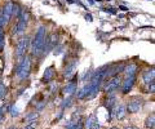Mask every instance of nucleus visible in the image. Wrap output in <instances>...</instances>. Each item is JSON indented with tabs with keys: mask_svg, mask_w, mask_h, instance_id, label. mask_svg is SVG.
Here are the masks:
<instances>
[{
	"mask_svg": "<svg viewBox=\"0 0 155 129\" xmlns=\"http://www.w3.org/2000/svg\"><path fill=\"white\" fill-rule=\"evenodd\" d=\"M44 43H45V27L40 26L38 28L35 37L32 41V54H40L44 50Z\"/></svg>",
	"mask_w": 155,
	"mask_h": 129,
	"instance_id": "f257e3e1",
	"label": "nucleus"
},
{
	"mask_svg": "<svg viewBox=\"0 0 155 129\" xmlns=\"http://www.w3.org/2000/svg\"><path fill=\"white\" fill-rule=\"evenodd\" d=\"M17 76L21 80H25L28 78L30 75V71H31V60L30 57H25L21 62H19L18 67H17Z\"/></svg>",
	"mask_w": 155,
	"mask_h": 129,
	"instance_id": "f03ea898",
	"label": "nucleus"
},
{
	"mask_svg": "<svg viewBox=\"0 0 155 129\" xmlns=\"http://www.w3.org/2000/svg\"><path fill=\"white\" fill-rule=\"evenodd\" d=\"M28 43H30V39H28V37H22L21 40H18L17 48H16V57L17 58H21V57L25 56L27 47H28Z\"/></svg>",
	"mask_w": 155,
	"mask_h": 129,
	"instance_id": "7ed1b4c3",
	"label": "nucleus"
},
{
	"mask_svg": "<svg viewBox=\"0 0 155 129\" xmlns=\"http://www.w3.org/2000/svg\"><path fill=\"white\" fill-rule=\"evenodd\" d=\"M120 84H122V79L119 78V76H114V78L110 79L109 84L105 87V92L107 93H115V90H118Z\"/></svg>",
	"mask_w": 155,
	"mask_h": 129,
	"instance_id": "20e7f679",
	"label": "nucleus"
},
{
	"mask_svg": "<svg viewBox=\"0 0 155 129\" xmlns=\"http://www.w3.org/2000/svg\"><path fill=\"white\" fill-rule=\"evenodd\" d=\"M142 105H143V101H142V99H141V98H138V97H136V98L132 99V101H129L128 106H125V107H127V110H128L129 112L136 114V112H138L140 110H141Z\"/></svg>",
	"mask_w": 155,
	"mask_h": 129,
	"instance_id": "39448f33",
	"label": "nucleus"
},
{
	"mask_svg": "<svg viewBox=\"0 0 155 129\" xmlns=\"http://www.w3.org/2000/svg\"><path fill=\"white\" fill-rule=\"evenodd\" d=\"M13 7H14L13 2H8L5 4V7H4V9H3V21H4V23H7L9 20H11V17L13 16Z\"/></svg>",
	"mask_w": 155,
	"mask_h": 129,
	"instance_id": "423d86ee",
	"label": "nucleus"
},
{
	"mask_svg": "<svg viewBox=\"0 0 155 129\" xmlns=\"http://www.w3.org/2000/svg\"><path fill=\"white\" fill-rule=\"evenodd\" d=\"M111 114H114V116L118 119V120H122V119L125 116V114H127V107H125V105H119V106H116L113 110Z\"/></svg>",
	"mask_w": 155,
	"mask_h": 129,
	"instance_id": "0eeeda50",
	"label": "nucleus"
},
{
	"mask_svg": "<svg viewBox=\"0 0 155 129\" xmlns=\"http://www.w3.org/2000/svg\"><path fill=\"white\" fill-rule=\"evenodd\" d=\"M134 82H136V76H128V78H125V80L123 82V93L127 94L132 87L134 85Z\"/></svg>",
	"mask_w": 155,
	"mask_h": 129,
	"instance_id": "6e6552de",
	"label": "nucleus"
},
{
	"mask_svg": "<svg viewBox=\"0 0 155 129\" xmlns=\"http://www.w3.org/2000/svg\"><path fill=\"white\" fill-rule=\"evenodd\" d=\"M89 94H91V84L88 83V84H85L84 87L76 93V97L79 99H84V98H88Z\"/></svg>",
	"mask_w": 155,
	"mask_h": 129,
	"instance_id": "1a4fd4ad",
	"label": "nucleus"
},
{
	"mask_svg": "<svg viewBox=\"0 0 155 129\" xmlns=\"http://www.w3.org/2000/svg\"><path fill=\"white\" fill-rule=\"evenodd\" d=\"M56 75V71H54V67L51 66V67L45 69V73H44V76H43V83H49L51 80L54 78Z\"/></svg>",
	"mask_w": 155,
	"mask_h": 129,
	"instance_id": "9d476101",
	"label": "nucleus"
},
{
	"mask_svg": "<svg viewBox=\"0 0 155 129\" xmlns=\"http://www.w3.org/2000/svg\"><path fill=\"white\" fill-rule=\"evenodd\" d=\"M123 71H124L125 78H128V76H134L136 73H137V65L136 63H129L123 69Z\"/></svg>",
	"mask_w": 155,
	"mask_h": 129,
	"instance_id": "9b49d317",
	"label": "nucleus"
},
{
	"mask_svg": "<svg viewBox=\"0 0 155 129\" xmlns=\"http://www.w3.org/2000/svg\"><path fill=\"white\" fill-rule=\"evenodd\" d=\"M142 78H143V82L146 83V84L153 83L154 79H155V71H154V69H150V70H147V71H145Z\"/></svg>",
	"mask_w": 155,
	"mask_h": 129,
	"instance_id": "f8f14e48",
	"label": "nucleus"
},
{
	"mask_svg": "<svg viewBox=\"0 0 155 129\" xmlns=\"http://www.w3.org/2000/svg\"><path fill=\"white\" fill-rule=\"evenodd\" d=\"M38 118H39L38 112H30V114H27V116L25 118V121H26L27 125H32V124L36 123Z\"/></svg>",
	"mask_w": 155,
	"mask_h": 129,
	"instance_id": "ddd939ff",
	"label": "nucleus"
},
{
	"mask_svg": "<svg viewBox=\"0 0 155 129\" xmlns=\"http://www.w3.org/2000/svg\"><path fill=\"white\" fill-rule=\"evenodd\" d=\"M26 26H27V22H23V21H18L17 26L14 27V34L18 35V34H23L26 30Z\"/></svg>",
	"mask_w": 155,
	"mask_h": 129,
	"instance_id": "4468645a",
	"label": "nucleus"
},
{
	"mask_svg": "<svg viewBox=\"0 0 155 129\" xmlns=\"http://www.w3.org/2000/svg\"><path fill=\"white\" fill-rule=\"evenodd\" d=\"M75 69H76V62L67 66V67L65 69V76L66 78H71V76L75 74Z\"/></svg>",
	"mask_w": 155,
	"mask_h": 129,
	"instance_id": "2eb2a0df",
	"label": "nucleus"
},
{
	"mask_svg": "<svg viewBox=\"0 0 155 129\" xmlns=\"http://www.w3.org/2000/svg\"><path fill=\"white\" fill-rule=\"evenodd\" d=\"M76 92V84L75 83H70V84H67L65 89H64V93L67 94V95H71V94H74Z\"/></svg>",
	"mask_w": 155,
	"mask_h": 129,
	"instance_id": "dca6fc26",
	"label": "nucleus"
},
{
	"mask_svg": "<svg viewBox=\"0 0 155 129\" xmlns=\"http://www.w3.org/2000/svg\"><path fill=\"white\" fill-rule=\"evenodd\" d=\"M96 121H97V120H96V116H94V115H91V116L85 120V123H84V128H85V129H91L92 127H93V124H94Z\"/></svg>",
	"mask_w": 155,
	"mask_h": 129,
	"instance_id": "f3484780",
	"label": "nucleus"
},
{
	"mask_svg": "<svg viewBox=\"0 0 155 129\" xmlns=\"http://www.w3.org/2000/svg\"><path fill=\"white\" fill-rule=\"evenodd\" d=\"M145 125H146L147 129H154V125H155V115L154 114H151V115L146 119V124H145Z\"/></svg>",
	"mask_w": 155,
	"mask_h": 129,
	"instance_id": "a211bd4d",
	"label": "nucleus"
},
{
	"mask_svg": "<svg viewBox=\"0 0 155 129\" xmlns=\"http://www.w3.org/2000/svg\"><path fill=\"white\" fill-rule=\"evenodd\" d=\"M22 11H23V9H22L21 7H19L18 4H14V7H13V14H14V16L19 18V16H21Z\"/></svg>",
	"mask_w": 155,
	"mask_h": 129,
	"instance_id": "6ab92c4d",
	"label": "nucleus"
},
{
	"mask_svg": "<svg viewBox=\"0 0 155 129\" xmlns=\"http://www.w3.org/2000/svg\"><path fill=\"white\" fill-rule=\"evenodd\" d=\"M80 120H81V119H80ZM78 123H79V120H71V121L66 125V129H76Z\"/></svg>",
	"mask_w": 155,
	"mask_h": 129,
	"instance_id": "aec40b11",
	"label": "nucleus"
},
{
	"mask_svg": "<svg viewBox=\"0 0 155 129\" xmlns=\"http://www.w3.org/2000/svg\"><path fill=\"white\" fill-rule=\"evenodd\" d=\"M5 94H7V87L3 84H0V99H2Z\"/></svg>",
	"mask_w": 155,
	"mask_h": 129,
	"instance_id": "412c9836",
	"label": "nucleus"
},
{
	"mask_svg": "<svg viewBox=\"0 0 155 129\" xmlns=\"http://www.w3.org/2000/svg\"><path fill=\"white\" fill-rule=\"evenodd\" d=\"M9 112H11V116H13V118H16V116H18V108L16 107V106H12L11 107V111H9Z\"/></svg>",
	"mask_w": 155,
	"mask_h": 129,
	"instance_id": "4be33fe9",
	"label": "nucleus"
},
{
	"mask_svg": "<svg viewBox=\"0 0 155 129\" xmlns=\"http://www.w3.org/2000/svg\"><path fill=\"white\" fill-rule=\"evenodd\" d=\"M91 76H92V71H88V73H85L84 76H83V82H87V79H91Z\"/></svg>",
	"mask_w": 155,
	"mask_h": 129,
	"instance_id": "5701e85b",
	"label": "nucleus"
},
{
	"mask_svg": "<svg viewBox=\"0 0 155 129\" xmlns=\"http://www.w3.org/2000/svg\"><path fill=\"white\" fill-rule=\"evenodd\" d=\"M149 85H150L149 87V93H154L155 92V83L153 82V83H150Z\"/></svg>",
	"mask_w": 155,
	"mask_h": 129,
	"instance_id": "b1692460",
	"label": "nucleus"
},
{
	"mask_svg": "<svg viewBox=\"0 0 155 129\" xmlns=\"http://www.w3.org/2000/svg\"><path fill=\"white\" fill-rule=\"evenodd\" d=\"M104 11L107 12V13H111V14H115V13H116L115 8H104Z\"/></svg>",
	"mask_w": 155,
	"mask_h": 129,
	"instance_id": "393cba45",
	"label": "nucleus"
},
{
	"mask_svg": "<svg viewBox=\"0 0 155 129\" xmlns=\"http://www.w3.org/2000/svg\"><path fill=\"white\" fill-rule=\"evenodd\" d=\"M64 102H65V103L62 105V107H64V108H66V107H69L70 105H71V99H70V98H69V99H65Z\"/></svg>",
	"mask_w": 155,
	"mask_h": 129,
	"instance_id": "a878e982",
	"label": "nucleus"
},
{
	"mask_svg": "<svg viewBox=\"0 0 155 129\" xmlns=\"http://www.w3.org/2000/svg\"><path fill=\"white\" fill-rule=\"evenodd\" d=\"M3 45H4V34L0 32V49L3 48Z\"/></svg>",
	"mask_w": 155,
	"mask_h": 129,
	"instance_id": "bb28decb",
	"label": "nucleus"
},
{
	"mask_svg": "<svg viewBox=\"0 0 155 129\" xmlns=\"http://www.w3.org/2000/svg\"><path fill=\"white\" fill-rule=\"evenodd\" d=\"M85 20L89 21V22L93 21V17H92V14H87V16H85Z\"/></svg>",
	"mask_w": 155,
	"mask_h": 129,
	"instance_id": "cd10ccee",
	"label": "nucleus"
},
{
	"mask_svg": "<svg viewBox=\"0 0 155 129\" xmlns=\"http://www.w3.org/2000/svg\"><path fill=\"white\" fill-rule=\"evenodd\" d=\"M91 129H100V124H98V121H96V123L93 124V127H92Z\"/></svg>",
	"mask_w": 155,
	"mask_h": 129,
	"instance_id": "c85d7f7f",
	"label": "nucleus"
},
{
	"mask_svg": "<svg viewBox=\"0 0 155 129\" xmlns=\"http://www.w3.org/2000/svg\"><path fill=\"white\" fill-rule=\"evenodd\" d=\"M119 9H120V11H123V12H127V11H128V8H127V7H124V5H120Z\"/></svg>",
	"mask_w": 155,
	"mask_h": 129,
	"instance_id": "c756f323",
	"label": "nucleus"
},
{
	"mask_svg": "<svg viewBox=\"0 0 155 129\" xmlns=\"http://www.w3.org/2000/svg\"><path fill=\"white\" fill-rule=\"evenodd\" d=\"M25 129H35V125H34V124H32V125H27Z\"/></svg>",
	"mask_w": 155,
	"mask_h": 129,
	"instance_id": "7c9ffc66",
	"label": "nucleus"
},
{
	"mask_svg": "<svg viewBox=\"0 0 155 129\" xmlns=\"http://www.w3.org/2000/svg\"><path fill=\"white\" fill-rule=\"evenodd\" d=\"M87 2H88V3L91 4V5H93V4H94V2H93V0H87Z\"/></svg>",
	"mask_w": 155,
	"mask_h": 129,
	"instance_id": "2f4dec72",
	"label": "nucleus"
},
{
	"mask_svg": "<svg viewBox=\"0 0 155 129\" xmlns=\"http://www.w3.org/2000/svg\"><path fill=\"white\" fill-rule=\"evenodd\" d=\"M125 129H138V128H136V127H127Z\"/></svg>",
	"mask_w": 155,
	"mask_h": 129,
	"instance_id": "473e14b6",
	"label": "nucleus"
},
{
	"mask_svg": "<svg viewBox=\"0 0 155 129\" xmlns=\"http://www.w3.org/2000/svg\"><path fill=\"white\" fill-rule=\"evenodd\" d=\"M7 129H17L16 127H9V128H7Z\"/></svg>",
	"mask_w": 155,
	"mask_h": 129,
	"instance_id": "72a5a7b5",
	"label": "nucleus"
},
{
	"mask_svg": "<svg viewBox=\"0 0 155 129\" xmlns=\"http://www.w3.org/2000/svg\"><path fill=\"white\" fill-rule=\"evenodd\" d=\"M110 129H119V128H116V127H113V128H110Z\"/></svg>",
	"mask_w": 155,
	"mask_h": 129,
	"instance_id": "f704fd0d",
	"label": "nucleus"
},
{
	"mask_svg": "<svg viewBox=\"0 0 155 129\" xmlns=\"http://www.w3.org/2000/svg\"><path fill=\"white\" fill-rule=\"evenodd\" d=\"M93 2H102V0H93Z\"/></svg>",
	"mask_w": 155,
	"mask_h": 129,
	"instance_id": "c9c22d12",
	"label": "nucleus"
},
{
	"mask_svg": "<svg viewBox=\"0 0 155 129\" xmlns=\"http://www.w3.org/2000/svg\"><path fill=\"white\" fill-rule=\"evenodd\" d=\"M106 2H111V0H106Z\"/></svg>",
	"mask_w": 155,
	"mask_h": 129,
	"instance_id": "e433bc0d",
	"label": "nucleus"
}]
</instances>
